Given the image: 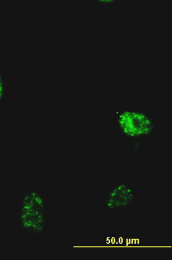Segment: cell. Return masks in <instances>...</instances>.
<instances>
[{"mask_svg": "<svg viewBox=\"0 0 172 260\" xmlns=\"http://www.w3.org/2000/svg\"><path fill=\"white\" fill-rule=\"evenodd\" d=\"M97 4H102V5H107V4H117V1H114V0H104V1H95Z\"/></svg>", "mask_w": 172, "mask_h": 260, "instance_id": "cell-6", "label": "cell"}, {"mask_svg": "<svg viewBox=\"0 0 172 260\" xmlns=\"http://www.w3.org/2000/svg\"><path fill=\"white\" fill-rule=\"evenodd\" d=\"M135 201V189L130 185L115 184L109 190L104 205L109 211L113 212L130 206Z\"/></svg>", "mask_w": 172, "mask_h": 260, "instance_id": "cell-3", "label": "cell"}, {"mask_svg": "<svg viewBox=\"0 0 172 260\" xmlns=\"http://www.w3.org/2000/svg\"><path fill=\"white\" fill-rule=\"evenodd\" d=\"M46 212L42 194L38 189H31L22 194L20 220L21 228L32 235H38L44 231L46 226Z\"/></svg>", "mask_w": 172, "mask_h": 260, "instance_id": "cell-1", "label": "cell"}, {"mask_svg": "<svg viewBox=\"0 0 172 260\" xmlns=\"http://www.w3.org/2000/svg\"><path fill=\"white\" fill-rule=\"evenodd\" d=\"M103 236H104L103 242L105 245L118 244L119 236L114 231H105Z\"/></svg>", "mask_w": 172, "mask_h": 260, "instance_id": "cell-4", "label": "cell"}, {"mask_svg": "<svg viewBox=\"0 0 172 260\" xmlns=\"http://www.w3.org/2000/svg\"><path fill=\"white\" fill-rule=\"evenodd\" d=\"M117 124L124 136L139 138L147 137L152 133L153 120L145 111H116Z\"/></svg>", "mask_w": 172, "mask_h": 260, "instance_id": "cell-2", "label": "cell"}, {"mask_svg": "<svg viewBox=\"0 0 172 260\" xmlns=\"http://www.w3.org/2000/svg\"><path fill=\"white\" fill-rule=\"evenodd\" d=\"M7 83L6 80L4 79L3 73V69L0 65V105H2L4 98L7 94Z\"/></svg>", "mask_w": 172, "mask_h": 260, "instance_id": "cell-5", "label": "cell"}]
</instances>
